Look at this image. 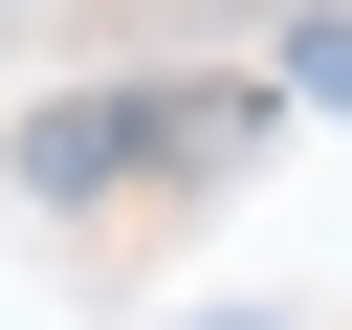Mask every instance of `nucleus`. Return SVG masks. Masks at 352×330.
Masks as SVG:
<instances>
[{
	"mask_svg": "<svg viewBox=\"0 0 352 330\" xmlns=\"http://www.w3.org/2000/svg\"><path fill=\"white\" fill-rule=\"evenodd\" d=\"M154 132H176V110H44V132H22V176H44V198H88V176H132Z\"/></svg>",
	"mask_w": 352,
	"mask_h": 330,
	"instance_id": "1",
	"label": "nucleus"
}]
</instances>
